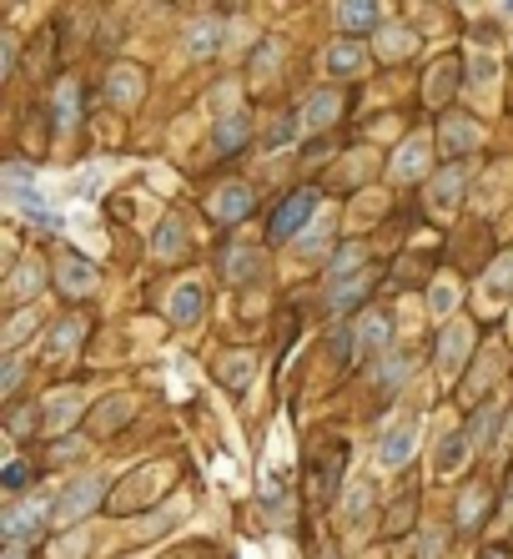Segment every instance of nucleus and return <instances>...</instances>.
<instances>
[{
  "label": "nucleus",
  "mask_w": 513,
  "mask_h": 559,
  "mask_svg": "<svg viewBox=\"0 0 513 559\" xmlns=\"http://www.w3.org/2000/svg\"><path fill=\"white\" fill-rule=\"evenodd\" d=\"M413 444H418V414H403V418H393V424H388L378 459L388 464V469H398V464L413 459Z\"/></svg>",
  "instance_id": "f257e3e1"
},
{
  "label": "nucleus",
  "mask_w": 513,
  "mask_h": 559,
  "mask_svg": "<svg viewBox=\"0 0 513 559\" xmlns=\"http://www.w3.org/2000/svg\"><path fill=\"white\" fill-rule=\"evenodd\" d=\"M312 212H317V192H292V197H287L282 207L272 212V237H277V242L297 237V227H302Z\"/></svg>",
  "instance_id": "f03ea898"
},
{
  "label": "nucleus",
  "mask_w": 513,
  "mask_h": 559,
  "mask_svg": "<svg viewBox=\"0 0 513 559\" xmlns=\"http://www.w3.org/2000/svg\"><path fill=\"white\" fill-rule=\"evenodd\" d=\"M101 494H106V479H101V474H86V479H81V484H71V489H66V499L55 504V519H61V524L81 519V514H86V509L101 499Z\"/></svg>",
  "instance_id": "7ed1b4c3"
},
{
  "label": "nucleus",
  "mask_w": 513,
  "mask_h": 559,
  "mask_svg": "<svg viewBox=\"0 0 513 559\" xmlns=\"http://www.w3.org/2000/svg\"><path fill=\"white\" fill-rule=\"evenodd\" d=\"M428 152H433L428 136H408V142L398 146V156H393V176H398V182H418V176L428 172Z\"/></svg>",
  "instance_id": "20e7f679"
},
{
  "label": "nucleus",
  "mask_w": 513,
  "mask_h": 559,
  "mask_svg": "<svg viewBox=\"0 0 513 559\" xmlns=\"http://www.w3.org/2000/svg\"><path fill=\"white\" fill-rule=\"evenodd\" d=\"M202 307H207V293H202V283H176L172 303H166V313H172V323H197Z\"/></svg>",
  "instance_id": "39448f33"
},
{
  "label": "nucleus",
  "mask_w": 513,
  "mask_h": 559,
  "mask_svg": "<svg viewBox=\"0 0 513 559\" xmlns=\"http://www.w3.org/2000/svg\"><path fill=\"white\" fill-rule=\"evenodd\" d=\"M41 519H45V499H21L15 509H5V514H0V529H5L11 539H21V534H31Z\"/></svg>",
  "instance_id": "423d86ee"
},
{
  "label": "nucleus",
  "mask_w": 513,
  "mask_h": 559,
  "mask_svg": "<svg viewBox=\"0 0 513 559\" xmlns=\"http://www.w3.org/2000/svg\"><path fill=\"white\" fill-rule=\"evenodd\" d=\"M212 212H217L222 222H237V217H247L252 212V186H242V182H227L217 192V197H212Z\"/></svg>",
  "instance_id": "0eeeda50"
},
{
  "label": "nucleus",
  "mask_w": 513,
  "mask_h": 559,
  "mask_svg": "<svg viewBox=\"0 0 513 559\" xmlns=\"http://www.w3.org/2000/svg\"><path fill=\"white\" fill-rule=\"evenodd\" d=\"M338 111H342V96H338V91H317V96H307V106H302V126H307V132H317V126H332V121H338Z\"/></svg>",
  "instance_id": "6e6552de"
},
{
  "label": "nucleus",
  "mask_w": 513,
  "mask_h": 559,
  "mask_svg": "<svg viewBox=\"0 0 513 559\" xmlns=\"http://www.w3.org/2000/svg\"><path fill=\"white\" fill-rule=\"evenodd\" d=\"M262 273H267V263H262V253H252V247H232L227 253V277L232 283H262Z\"/></svg>",
  "instance_id": "1a4fd4ad"
},
{
  "label": "nucleus",
  "mask_w": 513,
  "mask_h": 559,
  "mask_svg": "<svg viewBox=\"0 0 513 559\" xmlns=\"http://www.w3.org/2000/svg\"><path fill=\"white\" fill-rule=\"evenodd\" d=\"M338 21L348 31H368L382 21V0H338Z\"/></svg>",
  "instance_id": "9d476101"
},
{
  "label": "nucleus",
  "mask_w": 513,
  "mask_h": 559,
  "mask_svg": "<svg viewBox=\"0 0 513 559\" xmlns=\"http://www.w3.org/2000/svg\"><path fill=\"white\" fill-rule=\"evenodd\" d=\"M478 121L473 116H448L443 121V152H469V146H478Z\"/></svg>",
  "instance_id": "9b49d317"
},
{
  "label": "nucleus",
  "mask_w": 513,
  "mask_h": 559,
  "mask_svg": "<svg viewBox=\"0 0 513 559\" xmlns=\"http://www.w3.org/2000/svg\"><path fill=\"white\" fill-rule=\"evenodd\" d=\"M388 338H393V318H388V313H362V323H358V348H362V353H378Z\"/></svg>",
  "instance_id": "f8f14e48"
},
{
  "label": "nucleus",
  "mask_w": 513,
  "mask_h": 559,
  "mask_svg": "<svg viewBox=\"0 0 513 559\" xmlns=\"http://www.w3.org/2000/svg\"><path fill=\"white\" fill-rule=\"evenodd\" d=\"M413 51H418V41H413L408 25H382V35H378V55H382V61H403V55H413Z\"/></svg>",
  "instance_id": "ddd939ff"
},
{
  "label": "nucleus",
  "mask_w": 513,
  "mask_h": 559,
  "mask_svg": "<svg viewBox=\"0 0 513 559\" xmlns=\"http://www.w3.org/2000/svg\"><path fill=\"white\" fill-rule=\"evenodd\" d=\"M106 91H111L116 106H136V101H142V71H136V66H116Z\"/></svg>",
  "instance_id": "4468645a"
},
{
  "label": "nucleus",
  "mask_w": 513,
  "mask_h": 559,
  "mask_svg": "<svg viewBox=\"0 0 513 559\" xmlns=\"http://www.w3.org/2000/svg\"><path fill=\"white\" fill-rule=\"evenodd\" d=\"M463 459H469V439L448 434V439L438 444V454H433V474H438V479H448V474H459V469H463Z\"/></svg>",
  "instance_id": "2eb2a0df"
},
{
  "label": "nucleus",
  "mask_w": 513,
  "mask_h": 559,
  "mask_svg": "<svg viewBox=\"0 0 513 559\" xmlns=\"http://www.w3.org/2000/svg\"><path fill=\"white\" fill-rule=\"evenodd\" d=\"M328 76H352V71L362 66V41H338V45H328Z\"/></svg>",
  "instance_id": "dca6fc26"
},
{
  "label": "nucleus",
  "mask_w": 513,
  "mask_h": 559,
  "mask_svg": "<svg viewBox=\"0 0 513 559\" xmlns=\"http://www.w3.org/2000/svg\"><path fill=\"white\" fill-rule=\"evenodd\" d=\"M469 76H473L469 86L478 91V96H488V91H493V81H498V55H493V51H473Z\"/></svg>",
  "instance_id": "f3484780"
},
{
  "label": "nucleus",
  "mask_w": 513,
  "mask_h": 559,
  "mask_svg": "<svg viewBox=\"0 0 513 559\" xmlns=\"http://www.w3.org/2000/svg\"><path fill=\"white\" fill-rule=\"evenodd\" d=\"M459 192H463V166H448V172L428 186V202H433V207H453Z\"/></svg>",
  "instance_id": "a211bd4d"
},
{
  "label": "nucleus",
  "mask_w": 513,
  "mask_h": 559,
  "mask_svg": "<svg viewBox=\"0 0 513 559\" xmlns=\"http://www.w3.org/2000/svg\"><path fill=\"white\" fill-rule=\"evenodd\" d=\"M61 287H66V293H91V287H96V267L81 263V257H66V263H61Z\"/></svg>",
  "instance_id": "6ab92c4d"
},
{
  "label": "nucleus",
  "mask_w": 513,
  "mask_h": 559,
  "mask_svg": "<svg viewBox=\"0 0 513 559\" xmlns=\"http://www.w3.org/2000/svg\"><path fill=\"white\" fill-rule=\"evenodd\" d=\"M186 55H217V21L186 25Z\"/></svg>",
  "instance_id": "aec40b11"
},
{
  "label": "nucleus",
  "mask_w": 513,
  "mask_h": 559,
  "mask_svg": "<svg viewBox=\"0 0 513 559\" xmlns=\"http://www.w3.org/2000/svg\"><path fill=\"white\" fill-rule=\"evenodd\" d=\"M252 363H257V358H252V353H242V358H237V353H232V358H222L217 378H222V384H227V388H247V384H252V373H257V368H252Z\"/></svg>",
  "instance_id": "412c9836"
},
{
  "label": "nucleus",
  "mask_w": 513,
  "mask_h": 559,
  "mask_svg": "<svg viewBox=\"0 0 513 559\" xmlns=\"http://www.w3.org/2000/svg\"><path fill=\"white\" fill-rule=\"evenodd\" d=\"M212 142H217V152H232L237 142H247V116H222L217 121V132H212Z\"/></svg>",
  "instance_id": "4be33fe9"
},
{
  "label": "nucleus",
  "mask_w": 513,
  "mask_h": 559,
  "mask_svg": "<svg viewBox=\"0 0 513 559\" xmlns=\"http://www.w3.org/2000/svg\"><path fill=\"white\" fill-rule=\"evenodd\" d=\"M186 247V227L176 217H166L162 227H156V257H176Z\"/></svg>",
  "instance_id": "5701e85b"
},
{
  "label": "nucleus",
  "mask_w": 513,
  "mask_h": 559,
  "mask_svg": "<svg viewBox=\"0 0 513 559\" xmlns=\"http://www.w3.org/2000/svg\"><path fill=\"white\" fill-rule=\"evenodd\" d=\"M76 414H81V394H55L51 414H45V428H51V434H61V428H66Z\"/></svg>",
  "instance_id": "b1692460"
},
{
  "label": "nucleus",
  "mask_w": 513,
  "mask_h": 559,
  "mask_svg": "<svg viewBox=\"0 0 513 559\" xmlns=\"http://www.w3.org/2000/svg\"><path fill=\"white\" fill-rule=\"evenodd\" d=\"M55 126H61V132L76 126V81H61V86H55Z\"/></svg>",
  "instance_id": "393cba45"
},
{
  "label": "nucleus",
  "mask_w": 513,
  "mask_h": 559,
  "mask_svg": "<svg viewBox=\"0 0 513 559\" xmlns=\"http://www.w3.org/2000/svg\"><path fill=\"white\" fill-rule=\"evenodd\" d=\"M81 333H86V323L81 318H61V328L51 333V358H61V353H71L81 343Z\"/></svg>",
  "instance_id": "a878e982"
},
{
  "label": "nucleus",
  "mask_w": 513,
  "mask_h": 559,
  "mask_svg": "<svg viewBox=\"0 0 513 559\" xmlns=\"http://www.w3.org/2000/svg\"><path fill=\"white\" fill-rule=\"evenodd\" d=\"M483 283H488V297H508L513 293V253L498 257V263L488 267V277H483Z\"/></svg>",
  "instance_id": "bb28decb"
},
{
  "label": "nucleus",
  "mask_w": 513,
  "mask_h": 559,
  "mask_svg": "<svg viewBox=\"0 0 513 559\" xmlns=\"http://www.w3.org/2000/svg\"><path fill=\"white\" fill-rule=\"evenodd\" d=\"M31 293H41V263H21V267H15V277H11V297H15V303L31 297Z\"/></svg>",
  "instance_id": "cd10ccee"
},
{
  "label": "nucleus",
  "mask_w": 513,
  "mask_h": 559,
  "mask_svg": "<svg viewBox=\"0 0 513 559\" xmlns=\"http://www.w3.org/2000/svg\"><path fill=\"white\" fill-rule=\"evenodd\" d=\"M463 353H469V328H463V323H453V328H448V338H443V353H438V358H443V368H459Z\"/></svg>",
  "instance_id": "c85d7f7f"
},
{
  "label": "nucleus",
  "mask_w": 513,
  "mask_h": 559,
  "mask_svg": "<svg viewBox=\"0 0 513 559\" xmlns=\"http://www.w3.org/2000/svg\"><path fill=\"white\" fill-rule=\"evenodd\" d=\"M503 418V404H488L483 414H473V444H493V428Z\"/></svg>",
  "instance_id": "c756f323"
},
{
  "label": "nucleus",
  "mask_w": 513,
  "mask_h": 559,
  "mask_svg": "<svg viewBox=\"0 0 513 559\" xmlns=\"http://www.w3.org/2000/svg\"><path fill=\"white\" fill-rule=\"evenodd\" d=\"M297 132H302V116H282L272 132H267V146H272V152H277V146H292Z\"/></svg>",
  "instance_id": "7c9ffc66"
},
{
  "label": "nucleus",
  "mask_w": 513,
  "mask_h": 559,
  "mask_svg": "<svg viewBox=\"0 0 513 559\" xmlns=\"http://www.w3.org/2000/svg\"><path fill=\"white\" fill-rule=\"evenodd\" d=\"M483 499H488V489H483V484H473L469 494H463V504H459V524L469 529L473 519H478V509H483Z\"/></svg>",
  "instance_id": "2f4dec72"
},
{
  "label": "nucleus",
  "mask_w": 513,
  "mask_h": 559,
  "mask_svg": "<svg viewBox=\"0 0 513 559\" xmlns=\"http://www.w3.org/2000/svg\"><path fill=\"white\" fill-rule=\"evenodd\" d=\"M428 303H433V313H448V307L459 303V287H453V283L443 277V283H438L433 293H428Z\"/></svg>",
  "instance_id": "473e14b6"
},
{
  "label": "nucleus",
  "mask_w": 513,
  "mask_h": 559,
  "mask_svg": "<svg viewBox=\"0 0 513 559\" xmlns=\"http://www.w3.org/2000/svg\"><path fill=\"white\" fill-rule=\"evenodd\" d=\"M362 287H368V277H342V287H332V307H342V303H352V297L362 293Z\"/></svg>",
  "instance_id": "72a5a7b5"
},
{
  "label": "nucleus",
  "mask_w": 513,
  "mask_h": 559,
  "mask_svg": "<svg viewBox=\"0 0 513 559\" xmlns=\"http://www.w3.org/2000/svg\"><path fill=\"white\" fill-rule=\"evenodd\" d=\"M448 91H453V66H438L433 76H428V96H433V101H443Z\"/></svg>",
  "instance_id": "f704fd0d"
},
{
  "label": "nucleus",
  "mask_w": 513,
  "mask_h": 559,
  "mask_svg": "<svg viewBox=\"0 0 513 559\" xmlns=\"http://www.w3.org/2000/svg\"><path fill=\"white\" fill-rule=\"evenodd\" d=\"M31 323H35V318H31V313H21V318H15V323H11V328H5V348H15V343H21V338H25V333H31Z\"/></svg>",
  "instance_id": "c9c22d12"
},
{
  "label": "nucleus",
  "mask_w": 513,
  "mask_h": 559,
  "mask_svg": "<svg viewBox=\"0 0 513 559\" xmlns=\"http://www.w3.org/2000/svg\"><path fill=\"white\" fill-rule=\"evenodd\" d=\"M25 474H31V469H25L21 459H15V464H5V489H25Z\"/></svg>",
  "instance_id": "e433bc0d"
},
{
  "label": "nucleus",
  "mask_w": 513,
  "mask_h": 559,
  "mask_svg": "<svg viewBox=\"0 0 513 559\" xmlns=\"http://www.w3.org/2000/svg\"><path fill=\"white\" fill-rule=\"evenodd\" d=\"M322 242H328V222H322V227H312V232H307L302 253H317V247H322Z\"/></svg>",
  "instance_id": "4c0bfd02"
},
{
  "label": "nucleus",
  "mask_w": 513,
  "mask_h": 559,
  "mask_svg": "<svg viewBox=\"0 0 513 559\" xmlns=\"http://www.w3.org/2000/svg\"><path fill=\"white\" fill-rule=\"evenodd\" d=\"M483 559H508V549H503V544H493V549H488V554H483Z\"/></svg>",
  "instance_id": "58836bf2"
},
{
  "label": "nucleus",
  "mask_w": 513,
  "mask_h": 559,
  "mask_svg": "<svg viewBox=\"0 0 513 559\" xmlns=\"http://www.w3.org/2000/svg\"><path fill=\"white\" fill-rule=\"evenodd\" d=\"M498 11H503V15H513V0H498Z\"/></svg>",
  "instance_id": "ea45409f"
}]
</instances>
